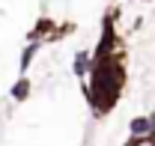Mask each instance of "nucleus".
I'll return each mask as SVG.
<instances>
[{
  "label": "nucleus",
  "mask_w": 155,
  "mask_h": 146,
  "mask_svg": "<svg viewBox=\"0 0 155 146\" xmlns=\"http://www.w3.org/2000/svg\"><path fill=\"white\" fill-rule=\"evenodd\" d=\"M98 51H101V57L96 60V66L90 69V98L101 110H107L116 101L125 75H122V66H119V57H114L104 48H98Z\"/></svg>",
  "instance_id": "1"
},
{
  "label": "nucleus",
  "mask_w": 155,
  "mask_h": 146,
  "mask_svg": "<svg viewBox=\"0 0 155 146\" xmlns=\"http://www.w3.org/2000/svg\"><path fill=\"white\" fill-rule=\"evenodd\" d=\"M128 128H131V137H155V116H137Z\"/></svg>",
  "instance_id": "2"
},
{
  "label": "nucleus",
  "mask_w": 155,
  "mask_h": 146,
  "mask_svg": "<svg viewBox=\"0 0 155 146\" xmlns=\"http://www.w3.org/2000/svg\"><path fill=\"white\" fill-rule=\"evenodd\" d=\"M75 72L78 75H90V57H87V54H78L75 57Z\"/></svg>",
  "instance_id": "3"
},
{
  "label": "nucleus",
  "mask_w": 155,
  "mask_h": 146,
  "mask_svg": "<svg viewBox=\"0 0 155 146\" xmlns=\"http://www.w3.org/2000/svg\"><path fill=\"white\" fill-rule=\"evenodd\" d=\"M125 146H155V137H131Z\"/></svg>",
  "instance_id": "4"
}]
</instances>
